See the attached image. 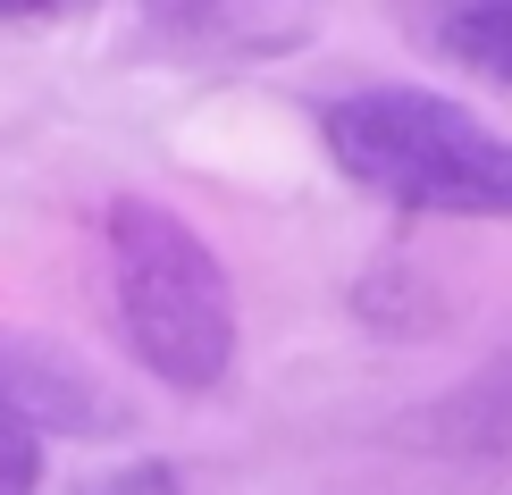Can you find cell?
Returning <instances> with one entry per match:
<instances>
[{
    "label": "cell",
    "mask_w": 512,
    "mask_h": 495,
    "mask_svg": "<svg viewBox=\"0 0 512 495\" xmlns=\"http://www.w3.org/2000/svg\"><path fill=\"white\" fill-rule=\"evenodd\" d=\"M34 479H42V445L17 420H0V495H34Z\"/></svg>",
    "instance_id": "5"
},
{
    "label": "cell",
    "mask_w": 512,
    "mask_h": 495,
    "mask_svg": "<svg viewBox=\"0 0 512 495\" xmlns=\"http://www.w3.org/2000/svg\"><path fill=\"white\" fill-rule=\"evenodd\" d=\"M328 160L361 193L437 219H512V135L420 84H361L319 110Z\"/></svg>",
    "instance_id": "1"
},
{
    "label": "cell",
    "mask_w": 512,
    "mask_h": 495,
    "mask_svg": "<svg viewBox=\"0 0 512 495\" xmlns=\"http://www.w3.org/2000/svg\"><path fill=\"white\" fill-rule=\"evenodd\" d=\"M0 420H17L34 445H42V428L51 437H110L118 403L76 353H59V344H42L26 328H0Z\"/></svg>",
    "instance_id": "3"
},
{
    "label": "cell",
    "mask_w": 512,
    "mask_h": 495,
    "mask_svg": "<svg viewBox=\"0 0 512 495\" xmlns=\"http://www.w3.org/2000/svg\"><path fill=\"white\" fill-rule=\"evenodd\" d=\"M437 42H445V59H462L471 76L512 84V9H445Z\"/></svg>",
    "instance_id": "4"
},
{
    "label": "cell",
    "mask_w": 512,
    "mask_h": 495,
    "mask_svg": "<svg viewBox=\"0 0 512 495\" xmlns=\"http://www.w3.org/2000/svg\"><path fill=\"white\" fill-rule=\"evenodd\" d=\"M101 235H110V303L126 353L177 395H210L236 370V286L219 252L143 193H118Z\"/></svg>",
    "instance_id": "2"
}]
</instances>
